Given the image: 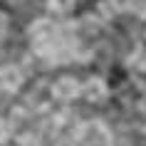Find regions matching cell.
Returning a JSON list of instances; mask_svg holds the SVG:
<instances>
[{
    "instance_id": "cell-9",
    "label": "cell",
    "mask_w": 146,
    "mask_h": 146,
    "mask_svg": "<svg viewBox=\"0 0 146 146\" xmlns=\"http://www.w3.org/2000/svg\"><path fill=\"white\" fill-rule=\"evenodd\" d=\"M5 25H8V20H5V15L0 13V42H3V37H5Z\"/></svg>"
},
{
    "instance_id": "cell-10",
    "label": "cell",
    "mask_w": 146,
    "mask_h": 146,
    "mask_svg": "<svg viewBox=\"0 0 146 146\" xmlns=\"http://www.w3.org/2000/svg\"><path fill=\"white\" fill-rule=\"evenodd\" d=\"M136 13H139V17H141V20H146V0L136 5Z\"/></svg>"
},
{
    "instance_id": "cell-2",
    "label": "cell",
    "mask_w": 146,
    "mask_h": 146,
    "mask_svg": "<svg viewBox=\"0 0 146 146\" xmlns=\"http://www.w3.org/2000/svg\"><path fill=\"white\" fill-rule=\"evenodd\" d=\"M79 92H82V84L74 77H60L52 84V97L57 102H72L79 97Z\"/></svg>"
},
{
    "instance_id": "cell-6",
    "label": "cell",
    "mask_w": 146,
    "mask_h": 146,
    "mask_svg": "<svg viewBox=\"0 0 146 146\" xmlns=\"http://www.w3.org/2000/svg\"><path fill=\"white\" fill-rule=\"evenodd\" d=\"M47 8L52 13H69L74 8V0H47Z\"/></svg>"
},
{
    "instance_id": "cell-3",
    "label": "cell",
    "mask_w": 146,
    "mask_h": 146,
    "mask_svg": "<svg viewBox=\"0 0 146 146\" xmlns=\"http://www.w3.org/2000/svg\"><path fill=\"white\" fill-rule=\"evenodd\" d=\"M0 87L5 92H17L23 87V72L15 64H3L0 67Z\"/></svg>"
},
{
    "instance_id": "cell-8",
    "label": "cell",
    "mask_w": 146,
    "mask_h": 146,
    "mask_svg": "<svg viewBox=\"0 0 146 146\" xmlns=\"http://www.w3.org/2000/svg\"><path fill=\"white\" fill-rule=\"evenodd\" d=\"M8 139H10V126L3 121V119H0V144H5Z\"/></svg>"
},
{
    "instance_id": "cell-7",
    "label": "cell",
    "mask_w": 146,
    "mask_h": 146,
    "mask_svg": "<svg viewBox=\"0 0 146 146\" xmlns=\"http://www.w3.org/2000/svg\"><path fill=\"white\" fill-rule=\"evenodd\" d=\"M131 5H134V0H109V8L114 13H126Z\"/></svg>"
},
{
    "instance_id": "cell-5",
    "label": "cell",
    "mask_w": 146,
    "mask_h": 146,
    "mask_svg": "<svg viewBox=\"0 0 146 146\" xmlns=\"http://www.w3.org/2000/svg\"><path fill=\"white\" fill-rule=\"evenodd\" d=\"M126 64H129L131 69H136V72H144V69H146V52L141 50V47H136L134 54H129Z\"/></svg>"
},
{
    "instance_id": "cell-4",
    "label": "cell",
    "mask_w": 146,
    "mask_h": 146,
    "mask_svg": "<svg viewBox=\"0 0 146 146\" xmlns=\"http://www.w3.org/2000/svg\"><path fill=\"white\" fill-rule=\"evenodd\" d=\"M79 94H84L89 102H102V99H107L109 89H107V82H104L102 77H89Z\"/></svg>"
},
{
    "instance_id": "cell-1",
    "label": "cell",
    "mask_w": 146,
    "mask_h": 146,
    "mask_svg": "<svg viewBox=\"0 0 146 146\" xmlns=\"http://www.w3.org/2000/svg\"><path fill=\"white\" fill-rule=\"evenodd\" d=\"M79 141H84L87 146H107L109 144V131L102 121H87L77 129Z\"/></svg>"
}]
</instances>
